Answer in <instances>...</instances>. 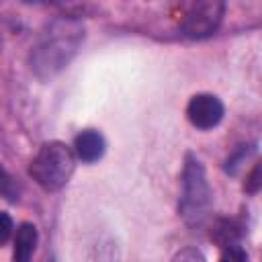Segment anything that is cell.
<instances>
[{"label": "cell", "mask_w": 262, "mask_h": 262, "mask_svg": "<svg viewBox=\"0 0 262 262\" xmlns=\"http://www.w3.org/2000/svg\"><path fill=\"white\" fill-rule=\"evenodd\" d=\"M84 41V27L80 20L72 16H61L49 23V27L39 37L37 45L31 53V70L41 78L47 80L63 70L74 53L78 51L80 43Z\"/></svg>", "instance_id": "cell-1"}, {"label": "cell", "mask_w": 262, "mask_h": 262, "mask_svg": "<svg viewBox=\"0 0 262 262\" xmlns=\"http://www.w3.org/2000/svg\"><path fill=\"white\" fill-rule=\"evenodd\" d=\"M76 158L74 151L61 141H49L39 147L31 160L29 174L47 192H55L68 184L74 174Z\"/></svg>", "instance_id": "cell-2"}, {"label": "cell", "mask_w": 262, "mask_h": 262, "mask_svg": "<svg viewBox=\"0 0 262 262\" xmlns=\"http://www.w3.org/2000/svg\"><path fill=\"white\" fill-rule=\"evenodd\" d=\"M211 207V188L205 176L203 164L194 156H186L182 172V196H180V215L188 225H199Z\"/></svg>", "instance_id": "cell-3"}, {"label": "cell", "mask_w": 262, "mask_h": 262, "mask_svg": "<svg viewBox=\"0 0 262 262\" xmlns=\"http://www.w3.org/2000/svg\"><path fill=\"white\" fill-rule=\"evenodd\" d=\"M223 12H225V4L219 0L196 2L184 12V16L180 20V31H182V35H186L190 39L209 37L219 29Z\"/></svg>", "instance_id": "cell-4"}, {"label": "cell", "mask_w": 262, "mask_h": 262, "mask_svg": "<svg viewBox=\"0 0 262 262\" xmlns=\"http://www.w3.org/2000/svg\"><path fill=\"white\" fill-rule=\"evenodd\" d=\"M186 117L196 129H213L223 119V102L213 94H194L188 100Z\"/></svg>", "instance_id": "cell-5"}, {"label": "cell", "mask_w": 262, "mask_h": 262, "mask_svg": "<svg viewBox=\"0 0 262 262\" xmlns=\"http://www.w3.org/2000/svg\"><path fill=\"white\" fill-rule=\"evenodd\" d=\"M74 151L82 162H96L102 158L104 154V139L98 131L86 129L80 135H76L74 139Z\"/></svg>", "instance_id": "cell-6"}, {"label": "cell", "mask_w": 262, "mask_h": 262, "mask_svg": "<svg viewBox=\"0 0 262 262\" xmlns=\"http://www.w3.org/2000/svg\"><path fill=\"white\" fill-rule=\"evenodd\" d=\"M37 227L33 223H23L16 229V237H14V262H31L35 248H37Z\"/></svg>", "instance_id": "cell-7"}, {"label": "cell", "mask_w": 262, "mask_h": 262, "mask_svg": "<svg viewBox=\"0 0 262 262\" xmlns=\"http://www.w3.org/2000/svg\"><path fill=\"white\" fill-rule=\"evenodd\" d=\"M237 225L233 223V221H229V219H223V221H219L217 223V227L213 229V239L217 242V244H221L223 248H227V246H231L233 244V239L237 237Z\"/></svg>", "instance_id": "cell-8"}, {"label": "cell", "mask_w": 262, "mask_h": 262, "mask_svg": "<svg viewBox=\"0 0 262 262\" xmlns=\"http://www.w3.org/2000/svg\"><path fill=\"white\" fill-rule=\"evenodd\" d=\"M262 188V162H258L250 174L246 176V182H244V190L246 192H258Z\"/></svg>", "instance_id": "cell-9"}, {"label": "cell", "mask_w": 262, "mask_h": 262, "mask_svg": "<svg viewBox=\"0 0 262 262\" xmlns=\"http://www.w3.org/2000/svg\"><path fill=\"white\" fill-rule=\"evenodd\" d=\"M219 262H248V254L244 248H239L237 244H231L227 248H223Z\"/></svg>", "instance_id": "cell-10"}, {"label": "cell", "mask_w": 262, "mask_h": 262, "mask_svg": "<svg viewBox=\"0 0 262 262\" xmlns=\"http://www.w3.org/2000/svg\"><path fill=\"white\" fill-rule=\"evenodd\" d=\"M172 262H207V260H205V256L196 248H182L172 258Z\"/></svg>", "instance_id": "cell-11"}, {"label": "cell", "mask_w": 262, "mask_h": 262, "mask_svg": "<svg viewBox=\"0 0 262 262\" xmlns=\"http://www.w3.org/2000/svg\"><path fill=\"white\" fill-rule=\"evenodd\" d=\"M0 221H2V227H0V244H6L8 237H10V231H12V219L8 213H2L0 215Z\"/></svg>", "instance_id": "cell-12"}]
</instances>
